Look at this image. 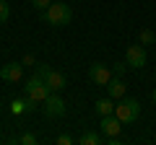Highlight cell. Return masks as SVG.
<instances>
[{"instance_id":"6da1fadb","label":"cell","mask_w":156,"mask_h":145,"mask_svg":"<svg viewBox=\"0 0 156 145\" xmlns=\"http://www.w3.org/2000/svg\"><path fill=\"white\" fill-rule=\"evenodd\" d=\"M42 21L50 23V26L60 29V26H68L73 21V11L68 3H50L47 11H42Z\"/></svg>"},{"instance_id":"7a4b0ae2","label":"cell","mask_w":156,"mask_h":145,"mask_svg":"<svg viewBox=\"0 0 156 145\" xmlns=\"http://www.w3.org/2000/svg\"><path fill=\"white\" fill-rule=\"evenodd\" d=\"M115 114L120 117V122H122V124H133L135 119L140 117V101L125 96V99H120L115 104Z\"/></svg>"},{"instance_id":"3957f363","label":"cell","mask_w":156,"mask_h":145,"mask_svg":"<svg viewBox=\"0 0 156 145\" xmlns=\"http://www.w3.org/2000/svg\"><path fill=\"white\" fill-rule=\"evenodd\" d=\"M23 91H26V96H29V99H34L37 104H44L47 96L52 93L50 86H47V80H42L39 75H31V78L26 80V86H23Z\"/></svg>"},{"instance_id":"277c9868","label":"cell","mask_w":156,"mask_h":145,"mask_svg":"<svg viewBox=\"0 0 156 145\" xmlns=\"http://www.w3.org/2000/svg\"><path fill=\"white\" fill-rule=\"evenodd\" d=\"M125 62H128V67H133V70H143L146 62H148V52H146V47L140 44H130L128 49H125Z\"/></svg>"},{"instance_id":"5b68a950","label":"cell","mask_w":156,"mask_h":145,"mask_svg":"<svg viewBox=\"0 0 156 145\" xmlns=\"http://www.w3.org/2000/svg\"><path fill=\"white\" fill-rule=\"evenodd\" d=\"M112 67L104 65V62H94V65H89V80L94 86H101V88H107V83L112 80Z\"/></svg>"},{"instance_id":"8992f818","label":"cell","mask_w":156,"mask_h":145,"mask_svg":"<svg viewBox=\"0 0 156 145\" xmlns=\"http://www.w3.org/2000/svg\"><path fill=\"white\" fill-rule=\"evenodd\" d=\"M42 112H44L47 119H60L62 114H65V101H62V96L60 93H50L47 101L42 104Z\"/></svg>"},{"instance_id":"52a82bcc","label":"cell","mask_w":156,"mask_h":145,"mask_svg":"<svg viewBox=\"0 0 156 145\" xmlns=\"http://www.w3.org/2000/svg\"><path fill=\"white\" fill-rule=\"evenodd\" d=\"M0 78L5 83H21L23 80V62H5L0 67Z\"/></svg>"},{"instance_id":"ba28073f","label":"cell","mask_w":156,"mask_h":145,"mask_svg":"<svg viewBox=\"0 0 156 145\" xmlns=\"http://www.w3.org/2000/svg\"><path fill=\"white\" fill-rule=\"evenodd\" d=\"M99 127H101V135H104V137H120V132H122L125 124L120 122L117 114H107V117H101Z\"/></svg>"},{"instance_id":"9c48e42d","label":"cell","mask_w":156,"mask_h":145,"mask_svg":"<svg viewBox=\"0 0 156 145\" xmlns=\"http://www.w3.org/2000/svg\"><path fill=\"white\" fill-rule=\"evenodd\" d=\"M107 93H109V99L120 101L128 96V86H125V80L120 78V75H112V80L107 83Z\"/></svg>"},{"instance_id":"30bf717a","label":"cell","mask_w":156,"mask_h":145,"mask_svg":"<svg viewBox=\"0 0 156 145\" xmlns=\"http://www.w3.org/2000/svg\"><path fill=\"white\" fill-rule=\"evenodd\" d=\"M47 86H50L52 93H62V91L68 88V78H65V72H60V70H55V67H52L50 75H47Z\"/></svg>"},{"instance_id":"8fae6325","label":"cell","mask_w":156,"mask_h":145,"mask_svg":"<svg viewBox=\"0 0 156 145\" xmlns=\"http://www.w3.org/2000/svg\"><path fill=\"white\" fill-rule=\"evenodd\" d=\"M115 104L117 101L115 99H109V96H107V99H99L94 104V112L99 114V117H107V114H115Z\"/></svg>"},{"instance_id":"7c38bea8","label":"cell","mask_w":156,"mask_h":145,"mask_svg":"<svg viewBox=\"0 0 156 145\" xmlns=\"http://www.w3.org/2000/svg\"><path fill=\"white\" fill-rule=\"evenodd\" d=\"M78 143L81 145H99V143H104V135H99V132H91V130H86L81 137H78Z\"/></svg>"},{"instance_id":"4fadbf2b","label":"cell","mask_w":156,"mask_h":145,"mask_svg":"<svg viewBox=\"0 0 156 145\" xmlns=\"http://www.w3.org/2000/svg\"><path fill=\"white\" fill-rule=\"evenodd\" d=\"M138 42H140L143 47L156 44V31H151V29H140V34H138Z\"/></svg>"},{"instance_id":"5bb4252c","label":"cell","mask_w":156,"mask_h":145,"mask_svg":"<svg viewBox=\"0 0 156 145\" xmlns=\"http://www.w3.org/2000/svg\"><path fill=\"white\" fill-rule=\"evenodd\" d=\"M11 112H13V114H23V112H29V101H26V99H16V101H11Z\"/></svg>"},{"instance_id":"9a60e30c","label":"cell","mask_w":156,"mask_h":145,"mask_svg":"<svg viewBox=\"0 0 156 145\" xmlns=\"http://www.w3.org/2000/svg\"><path fill=\"white\" fill-rule=\"evenodd\" d=\"M8 16H11V8H8V3L5 0H0V26L8 21Z\"/></svg>"},{"instance_id":"2e32d148","label":"cell","mask_w":156,"mask_h":145,"mask_svg":"<svg viewBox=\"0 0 156 145\" xmlns=\"http://www.w3.org/2000/svg\"><path fill=\"white\" fill-rule=\"evenodd\" d=\"M112 72H115V75H120V78H122L125 75V70H128V62H112Z\"/></svg>"},{"instance_id":"e0dca14e","label":"cell","mask_w":156,"mask_h":145,"mask_svg":"<svg viewBox=\"0 0 156 145\" xmlns=\"http://www.w3.org/2000/svg\"><path fill=\"white\" fill-rule=\"evenodd\" d=\"M50 70H52L50 65H44V62H39V65H37V72H34V75H39L42 80H47V75H50Z\"/></svg>"},{"instance_id":"ac0fdd59","label":"cell","mask_w":156,"mask_h":145,"mask_svg":"<svg viewBox=\"0 0 156 145\" xmlns=\"http://www.w3.org/2000/svg\"><path fill=\"white\" fill-rule=\"evenodd\" d=\"M18 143H21V145H37V135H31V132H23L21 137H18Z\"/></svg>"},{"instance_id":"d6986e66","label":"cell","mask_w":156,"mask_h":145,"mask_svg":"<svg viewBox=\"0 0 156 145\" xmlns=\"http://www.w3.org/2000/svg\"><path fill=\"white\" fill-rule=\"evenodd\" d=\"M29 3H31V5L37 8V11H47V5H50L52 0H29Z\"/></svg>"},{"instance_id":"ffe728a7","label":"cell","mask_w":156,"mask_h":145,"mask_svg":"<svg viewBox=\"0 0 156 145\" xmlns=\"http://www.w3.org/2000/svg\"><path fill=\"white\" fill-rule=\"evenodd\" d=\"M55 143H57V145H70V143H73V137H70L68 132H62V135H57Z\"/></svg>"},{"instance_id":"44dd1931","label":"cell","mask_w":156,"mask_h":145,"mask_svg":"<svg viewBox=\"0 0 156 145\" xmlns=\"http://www.w3.org/2000/svg\"><path fill=\"white\" fill-rule=\"evenodd\" d=\"M21 62H23L26 67H37V57H34V55H23Z\"/></svg>"},{"instance_id":"7402d4cb","label":"cell","mask_w":156,"mask_h":145,"mask_svg":"<svg viewBox=\"0 0 156 145\" xmlns=\"http://www.w3.org/2000/svg\"><path fill=\"white\" fill-rule=\"evenodd\" d=\"M151 101H154V104H156V88L151 91Z\"/></svg>"}]
</instances>
